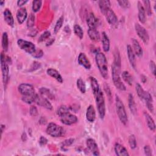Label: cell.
<instances>
[{"label": "cell", "mask_w": 156, "mask_h": 156, "mask_svg": "<svg viewBox=\"0 0 156 156\" xmlns=\"http://www.w3.org/2000/svg\"><path fill=\"white\" fill-rule=\"evenodd\" d=\"M129 144L130 147L132 149H135L136 147V138L133 134H132L129 136Z\"/></svg>", "instance_id": "obj_42"}, {"label": "cell", "mask_w": 156, "mask_h": 156, "mask_svg": "<svg viewBox=\"0 0 156 156\" xmlns=\"http://www.w3.org/2000/svg\"><path fill=\"white\" fill-rule=\"evenodd\" d=\"M104 90L107 95V96L108 97L109 99H110L112 98V92H111V90H110V87H108V85L107 84H105L104 85Z\"/></svg>", "instance_id": "obj_53"}, {"label": "cell", "mask_w": 156, "mask_h": 156, "mask_svg": "<svg viewBox=\"0 0 156 156\" xmlns=\"http://www.w3.org/2000/svg\"><path fill=\"white\" fill-rule=\"evenodd\" d=\"M4 3H5V1H0V5H2Z\"/></svg>", "instance_id": "obj_61"}, {"label": "cell", "mask_w": 156, "mask_h": 156, "mask_svg": "<svg viewBox=\"0 0 156 156\" xmlns=\"http://www.w3.org/2000/svg\"><path fill=\"white\" fill-rule=\"evenodd\" d=\"M43 55V52L41 49H36V51H35V52L32 54V56L35 58H41L42 56Z\"/></svg>", "instance_id": "obj_48"}, {"label": "cell", "mask_w": 156, "mask_h": 156, "mask_svg": "<svg viewBox=\"0 0 156 156\" xmlns=\"http://www.w3.org/2000/svg\"><path fill=\"white\" fill-rule=\"evenodd\" d=\"M76 85H77V87L79 89V90L80 91V93L84 94L86 92V85H85V83L83 81V80L81 78H79L77 80V82H76Z\"/></svg>", "instance_id": "obj_35"}, {"label": "cell", "mask_w": 156, "mask_h": 156, "mask_svg": "<svg viewBox=\"0 0 156 156\" xmlns=\"http://www.w3.org/2000/svg\"><path fill=\"white\" fill-rule=\"evenodd\" d=\"M1 67L2 71V82L4 87H6V85L9 80V64L5 60V55L4 54L3 52H1Z\"/></svg>", "instance_id": "obj_6"}, {"label": "cell", "mask_w": 156, "mask_h": 156, "mask_svg": "<svg viewBox=\"0 0 156 156\" xmlns=\"http://www.w3.org/2000/svg\"><path fill=\"white\" fill-rule=\"evenodd\" d=\"M27 28H32L35 24V16L33 13H30L27 20Z\"/></svg>", "instance_id": "obj_43"}, {"label": "cell", "mask_w": 156, "mask_h": 156, "mask_svg": "<svg viewBox=\"0 0 156 156\" xmlns=\"http://www.w3.org/2000/svg\"><path fill=\"white\" fill-rule=\"evenodd\" d=\"M21 139H22V140H23V141H26V140H27V135H26V133L24 132V133L22 134V135H21Z\"/></svg>", "instance_id": "obj_59"}, {"label": "cell", "mask_w": 156, "mask_h": 156, "mask_svg": "<svg viewBox=\"0 0 156 156\" xmlns=\"http://www.w3.org/2000/svg\"><path fill=\"white\" fill-rule=\"evenodd\" d=\"M153 101H146V107L148 109V110L151 112L152 113H154V105H153Z\"/></svg>", "instance_id": "obj_51"}, {"label": "cell", "mask_w": 156, "mask_h": 156, "mask_svg": "<svg viewBox=\"0 0 156 156\" xmlns=\"http://www.w3.org/2000/svg\"><path fill=\"white\" fill-rule=\"evenodd\" d=\"M113 58H114V60H113V64H115V65L118 66V67L121 68V56H120V54L119 52V50L118 49V48H115L113 52Z\"/></svg>", "instance_id": "obj_31"}, {"label": "cell", "mask_w": 156, "mask_h": 156, "mask_svg": "<svg viewBox=\"0 0 156 156\" xmlns=\"http://www.w3.org/2000/svg\"><path fill=\"white\" fill-rule=\"evenodd\" d=\"M104 15L105 16V18L107 22L111 26H114L118 24V18L115 13L113 12V10L111 8L108 9Z\"/></svg>", "instance_id": "obj_14"}, {"label": "cell", "mask_w": 156, "mask_h": 156, "mask_svg": "<svg viewBox=\"0 0 156 156\" xmlns=\"http://www.w3.org/2000/svg\"><path fill=\"white\" fill-rule=\"evenodd\" d=\"M86 118L90 122H93L96 119V111L92 105H90L87 108Z\"/></svg>", "instance_id": "obj_23"}, {"label": "cell", "mask_w": 156, "mask_h": 156, "mask_svg": "<svg viewBox=\"0 0 156 156\" xmlns=\"http://www.w3.org/2000/svg\"><path fill=\"white\" fill-rule=\"evenodd\" d=\"M143 4H144L143 7H144L146 13L148 16L152 15V11L150 1H148V0H144V1H143Z\"/></svg>", "instance_id": "obj_38"}, {"label": "cell", "mask_w": 156, "mask_h": 156, "mask_svg": "<svg viewBox=\"0 0 156 156\" xmlns=\"http://www.w3.org/2000/svg\"><path fill=\"white\" fill-rule=\"evenodd\" d=\"M18 90L23 96H30L35 94L34 87L29 83H21L18 87Z\"/></svg>", "instance_id": "obj_9"}, {"label": "cell", "mask_w": 156, "mask_h": 156, "mask_svg": "<svg viewBox=\"0 0 156 156\" xmlns=\"http://www.w3.org/2000/svg\"><path fill=\"white\" fill-rule=\"evenodd\" d=\"M101 41L102 44V49L104 52H108L110 50V40L108 35L105 32H102Z\"/></svg>", "instance_id": "obj_24"}, {"label": "cell", "mask_w": 156, "mask_h": 156, "mask_svg": "<svg viewBox=\"0 0 156 156\" xmlns=\"http://www.w3.org/2000/svg\"><path fill=\"white\" fill-rule=\"evenodd\" d=\"M120 70L121 68L118 67V66L115 65V64H112V80L114 83V85L116 88L121 91H126V87L123 83L121 80L120 77Z\"/></svg>", "instance_id": "obj_3"}, {"label": "cell", "mask_w": 156, "mask_h": 156, "mask_svg": "<svg viewBox=\"0 0 156 156\" xmlns=\"http://www.w3.org/2000/svg\"><path fill=\"white\" fill-rule=\"evenodd\" d=\"M141 82H142L143 83H144L147 81V77H146V76H144V75H143V74L141 75Z\"/></svg>", "instance_id": "obj_58"}, {"label": "cell", "mask_w": 156, "mask_h": 156, "mask_svg": "<svg viewBox=\"0 0 156 156\" xmlns=\"http://www.w3.org/2000/svg\"><path fill=\"white\" fill-rule=\"evenodd\" d=\"M51 36V32L48 30H46L45 32H44L39 37L38 40V42L40 43V42H42L44 40H46V39L49 38V37Z\"/></svg>", "instance_id": "obj_44"}, {"label": "cell", "mask_w": 156, "mask_h": 156, "mask_svg": "<svg viewBox=\"0 0 156 156\" xmlns=\"http://www.w3.org/2000/svg\"><path fill=\"white\" fill-rule=\"evenodd\" d=\"M149 68L151 69V73L154 76H155V69H156V66L155 63L153 60H151L149 62Z\"/></svg>", "instance_id": "obj_52"}, {"label": "cell", "mask_w": 156, "mask_h": 156, "mask_svg": "<svg viewBox=\"0 0 156 156\" xmlns=\"http://www.w3.org/2000/svg\"><path fill=\"white\" fill-rule=\"evenodd\" d=\"M95 60L101 75L104 79H107L108 78V71L107 60L105 55L102 52H98L96 54Z\"/></svg>", "instance_id": "obj_1"}, {"label": "cell", "mask_w": 156, "mask_h": 156, "mask_svg": "<svg viewBox=\"0 0 156 156\" xmlns=\"http://www.w3.org/2000/svg\"><path fill=\"white\" fill-rule=\"evenodd\" d=\"M1 43H2V48L4 51L5 52L7 51L8 48H9V38H8L7 33L5 32L2 33Z\"/></svg>", "instance_id": "obj_33"}, {"label": "cell", "mask_w": 156, "mask_h": 156, "mask_svg": "<svg viewBox=\"0 0 156 156\" xmlns=\"http://www.w3.org/2000/svg\"><path fill=\"white\" fill-rule=\"evenodd\" d=\"M54 41H55V39H54V38H51V39H49V41L46 43V46H50V45L52 44L54 42Z\"/></svg>", "instance_id": "obj_56"}, {"label": "cell", "mask_w": 156, "mask_h": 156, "mask_svg": "<svg viewBox=\"0 0 156 156\" xmlns=\"http://www.w3.org/2000/svg\"><path fill=\"white\" fill-rule=\"evenodd\" d=\"M69 111H70L69 107H67L66 105H62L57 108V114L60 117V116L69 112Z\"/></svg>", "instance_id": "obj_37"}, {"label": "cell", "mask_w": 156, "mask_h": 156, "mask_svg": "<svg viewBox=\"0 0 156 156\" xmlns=\"http://www.w3.org/2000/svg\"><path fill=\"white\" fill-rule=\"evenodd\" d=\"M63 22H64V17H63V16H61L57 20V21L55 24V26L54 27V33L55 34H56L60 30V29H61V27L63 26Z\"/></svg>", "instance_id": "obj_36"}, {"label": "cell", "mask_w": 156, "mask_h": 156, "mask_svg": "<svg viewBox=\"0 0 156 156\" xmlns=\"http://www.w3.org/2000/svg\"><path fill=\"white\" fill-rule=\"evenodd\" d=\"M46 132L48 135L55 138L61 137L65 133V130L63 127L52 122H49L48 124Z\"/></svg>", "instance_id": "obj_4"}, {"label": "cell", "mask_w": 156, "mask_h": 156, "mask_svg": "<svg viewBox=\"0 0 156 156\" xmlns=\"http://www.w3.org/2000/svg\"><path fill=\"white\" fill-rule=\"evenodd\" d=\"M29 113H30V115L32 116H36L38 115V110H37V108L34 106V105H32L30 107V110H29Z\"/></svg>", "instance_id": "obj_47"}, {"label": "cell", "mask_w": 156, "mask_h": 156, "mask_svg": "<svg viewBox=\"0 0 156 156\" xmlns=\"http://www.w3.org/2000/svg\"><path fill=\"white\" fill-rule=\"evenodd\" d=\"M132 49L135 55H137L139 57H142L143 54V51L138 40H136L135 38H132Z\"/></svg>", "instance_id": "obj_18"}, {"label": "cell", "mask_w": 156, "mask_h": 156, "mask_svg": "<svg viewBox=\"0 0 156 156\" xmlns=\"http://www.w3.org/2000/svg\"><path fill=\"white\" fill-rule=\"evenodd\" d=\"M86 144L89 149V151L94 155L96 156L99 155L100 152H99V149L98 147V146L95 141V140L93 138H88L86 141Z\"/></svg>", "instance_id": "obj_12"}, {"label": "cell", "mask_w": 156, "mask_h": 156, "mask_svg": "<svg viewBox=\"0 0 156 156\" xmlns=\"http://www.w3.org/2000/svg\"><path fill=\"white\" fill-rule=\"evenodd\" d=\"M144 154L147 156H152V149L150 147L149 145H145L144 147Z\"/></svg>", "instance_id": "obj_50"}, {"label": "cell", "mask_w": 156, "mask_h": 156, "mask_svg": "<svg viewBox=\"0 0 156 156\" xmlns=\"http://www.w3.org/2000/svg\"><path fill=\"white\" fill-rule=\"evenodd\" d=\"M87 32L91 40L94 41H98L100 40L101 35L96 29H88Z\"/></svg>", "instance_id": "obj_28"}, {"label": "cell", "mask_w": 156, "mask_h": 156, "mask_svg": "<svg viewBox=\"0 0 156 156\" xmlns=\"http://www.w3.org/2000/svg\"><path fill=\"white\" fill-rule=\"evenodd\" d=\"M128 105L131 113L135 115L136 113L137 110H136V104H135L133 96L131 93L129 94L128 95Z\"/></svg>", "instance_id": "obj_29"}, {"label": "cell", "mask_w": 156, "mask_h": 156, "mask_svg": "<svg viewBox=\"0 0 156 156\" xmlns=\"http://www.w3.org/2000/svg\"><path fill=\"white\" fill-rule=\"evenodd\" d=\"M89 79H90V85H91V89H92L93 94L95 96L98 94L99 91L100 90L98 81L95 77H94L93 76H90L89 77Z\"/></svg>", "instance_id": "obj_25"}, {"label": "cell", "mask_w": 156, "mask_h": 156, "mask_svg": "<svg viewBox=\"0 0 156 156\" xmlns=\"http://www.w3.org/2000/svg\"><path fill=\"white\" fill-rule=\"evenodd\" d=\"M135 29L140 38L145 44H147L149 41V36L146 29L138 23L135 24Z\"/></svg>", "instance_id": "obj_8"}, {"label": "cell", "mask_w": 156, "mask_h": 156, "mask_svg": "<svg viewBox=\"0 0 156 156\" xmlns=\"http://www.w3.org/2000/svg\"><path fill=\"white\" fill-rule=\"evenodd\" d=\"M127 54L129 61L130 62V65L133 67V69H136V58L135 55L133 52V51L132 49V48L130 45L128 44L127 46Z\"/></svg>", "instance_id": "obj_16"}, {"label": "cell", "mask_w": 156, "mask_h": 156, "mask_svg": "<svg viewBox=\"0 0 156 156\" xmlns=\"http://www.w3.org/2000/svg\"><path fill=\"white\" fill-rule=\"evenodd\" d=\"M37 30H35V29H33V30H32L30 31V32L29 33V36H31V37L35 36V35H36V34H37Z\"/></svg>", "instance_id": "obj_57"}, {"label": "cell", "mask_w": 156, "mask_h": 156, "mask_svg": "<svg viewBox=\"0 0 156 156\" xmlns=\"http://www.w3.org/2000/svg\"><path fill=\"white\" fill-rule=\"evenodd\" d=\"M27 16V10L25 7L20 8L16 12V19L20 24L24 23Z\"/></svg>", "instance_id": "obj_17"}, {"label": "cell", "mask_w": 156, "mask_h": 156, "mask_svg": "<svg viewBox=\"0 0 156 156\" xmlns=\"http://www.w3.org/2000/svg\"><path fill=\"white\" fill-rule=\"evenodd\" d=\"M78 63L79 65L84 67L87 69H90L91 68V63L88 58H87V55L83 52H80L77 58Z\"/></svg>", "instance_id": "obj_15"}, {"label": "cell", "mask_w": 156, "mask_h": 156, "mask_svg": "<svg viewBox=\"0 0 156 156\" xmlns=\"http://www.w3.org/2000/svg\"><path fill=\"white\" fill-rule=\"evenodd\" d=\"M37 94L35 93V94H34L33 95H30V96H23L21 98V99L24 102H25L27 104H30L35 101Z\"/></svg>", "instance_id": "obj_40"}, {"label": "cell", "mask_w": 156, "mask_h": 156, "mask_svg": "<svg viewBox=\"0 0 156 156\" xmlns=\"http://www.w3.org/2000/svg\"><path fill=\"white\" fill-rule=\"evenodd\" d=\"M46 73L51 77H53L54 79H55L57 82H58L59 83H62L63 82L62 76H61V74H60V73L56 70L54 68H48L46 70Z\"/></svg>", "instance_id": "obj_21"}, {"label": "cell", "mask_w": 156, "mask_h": 156, "mask_svg": "<svg viewBox=\"0 0 156 156\" xmlns=\"http://www.w3.org/2000/svg\"><path fill=\"white\" fill-rule=\"evenodd\" d=\"M138 17L140 22L142 24H144L146 23V12L143 7V5L142 4L141 1H138Z\"/></svg>", "instance_id": "obj_20"}, {"label": "cell", "mask_w": 156, "mask_h": 156, "mask_svg": "<svg viewBox=\"0 0 156 156\" xmlns=\"http://www.w3.org/2000/svg\"><path fill=\"white\" fill-rule=\"evenodd\" d=\"M122 78L129 85L132 86L133 84V78L131 74L127 71H124L122 73Z\"/></svg>", "instance_id": "obj_32"}, {"label": "cell", "mask_w": 156, "mask_h": 156, "mask_svg": "<svg viewBox=\"0 0 156 156\" xmlns=\"http://www.w3.org/2000/svg\"><path fill=\"white\" fill-rule=\"evenodd\" d=\"M60 120L63 124L65 125H72L78 121L77 117L70 112L60 116Z\"/></svg>", "instance_id": "obj_10"}, {"label": "cell", "mask_w": 156, "mask_h": 156, "mask_svg": "<svg viewBox=\"0 0 156 156\" xmlns=\"http://www.w3.org/2000/svg\"><path fill=\"white\" fill-rule=\"evenodd\" d=\"M144 116L148 128L151 131L154 132L155 130V122H154L153 118L151 116V115L149 114H148L146 112L144 113Z\"/></svg>", "instance_id": "obj_27"}, {"label": "cell", "mask_w": 156, "mask_h": 156, "mask_svg": "<svg viewBox=\"0 0 156 156\" xmlns=\"http://www.w3.org/2000/svg\"><path fill=\"white\" fill-rule=\"evenodd\" d=\"M42 1L40 0H34L32 1V9L33 12H37L39 11L41 7Z\"/></svg>", "instance_id": "obj_41"}, {"label": "cell", "mask_w": 156, "mask_h": 156, "mask_svg": "<svg viewBox=\"0 0 156 156\" xmlns=\"http://www.w3.org/2000/svg\"><path fill=\"white\" fill-rule=\"evenodd\" d=\"M4 19L7 24L10 27L14 25V19L11 11L9 9H5L3 12Z\"/></svg>", "instance_id": "obj_19"}, {"label": "cell", "mask_w": 156, "mask_h": 156, "mask_svg": "<svg viewBox=\"0 0 156 156\" xmlns=\"http://www.w3.org/2000/svg\"><path fill=\"white\" fill-rule=\"evenodd\" d=\"M5 126L4 124H1V135L2 134L4 130H5Z\"/></svg>", "instance_id": "obj_60"}, {"label": "cell", "mask_w": 156, "mask_h": 156, "mask_svg": "<svg viewBox=\"0 0 156 156\" xmlns=\"http://www.w3.org/2000/svg\"><path fill=\"white\" fill-rule=\"evenodd\" d=\"M86 21L89 29H96L98 26V19L91 12L86 15Z\"/></svg>", "instance_id": "obj_13"}, {"label": "cell", "mask_w": 156, "mask_h": 156, "mask_svg": "<svg viewBox=\"0 0 156 156\" xmlns=\"http://www.w3.org/2000/svg\"><path fill=\"white\" fill-rule=\"evenodd\" d=\"M41 66V64L40 63L37 62V61H35L32 63L31 66H30V71H35L37 69H38Z\"/></svg>", "instance_id": "obj_49"}, {"label": "cell", "mask_w": 156, "mask_h": 156, "mask_svg": "<svg viewBox=\"0 0 156 156\" xmlns=\"http://www.w3.org/2000/svg\"><path fill=\"white\" fill-rule=\"evenodd\" d=\"M74 139H73V138H69V139L65 140V141H63L62 143V144H61L62 149H65V147L71 146L74 143Z\"/></svg>", "instance_id": "obj_45"}, {"label": "cell", "mask_w": 156, "mask_h": 156, "mask_svg": "<svg viewBox=\"0 0 156 156\" xmlns=\"http://www.w3.org/2000/svg\"><path fill=\"white\" fill-rule=\"evenodd\" d=\"M38 105L43 107L48 110H52V105L51 103L49 101L48 99L40 95V94H37L35 101H34Z\"/></svg>", "instance_id": "obj_11"}, {"label": "cell", "mask_w": 156, "mask_h": 156, "mask_svg": "<svg viewBox=\"0 0 156 156\" xmlns=\"http://www.w3.org/2000/svg\"><path fill=\"white\" fill-rule=\"evenodd\" d=\"M119 6L124 9H128L130 7V3L129 1H118Z\"/></svg>", "instance_id": "obj_46"}, {"label": "cell", "mask_w": 156, "mask_h": 156, "mask_svg": "<svg viewBox=\"0 0 156 156\" xmlns=\"http://www.w3.org/2000/svg\"><path fill=\"white\" fill-rule=\"evenodd\" d=\"M135 89H136V93L138 96V97L141 99H144V98L146 94V91H144L143 88V87H141V85L139 83H136L135 85Z\"/></svg>", "instance_id": "obj_34"}, {"label": "cell", "mask_w": 156, "mask_h": 156, "mask_svg": "<svg viewBox=\"0 0 156 156\" xmlns=\"http://www.w3.org/2000/svg\"><path fill=\"white\" fill-rule=\"evenodd\" d=\"M28 1H24V0H18L17 1V5L19 7H21L23 5H24L26 3H27Z\"/></svg>", "instance_id": "obj_55"}, {"label": "cell", "mask_w": 156, "mask_h": 156, "mask_svg": "<svg viewBox=\"0 0 156 156\" xmlns=\"http://www.w3.org/2000/svg\"><path fill=\"white\" fill-rule=\"evenodd\" d=\"M39 93L40 95L46 98L47 99H54V96L51 93L49 89L47 88L46 87H41L39 89Z\"/></svg>", "instance_id": "obj_30"}, {"label": "cell", "mask_w": 156, "mask_h": 156, "mask_svg": "<svg viewBox=\"0 0 156 156\" xmlns=\"http://www.w3.org/2000/svg\"><path fill=\"white\" fill-rule=\"evenodd\" d=\"M74 32L75 35L78 37L80 40L83 37V32L82 27L79 24H75L74 26Z\"/></svg>", "instance_id": "obj_39"}, {"label": "cell", "mask_w": 156, "mask_h": 156, "mask_svg": "<svg viewBox=\"0 0 156 156\" xmlns=\"http://www.w3.org/2000/svg\"><path fill=\"white\" fill-rule=\"evenodd\" d=\"M115 152L118 156H129V154L127 149L119 143H116L114 147Z\"/></svg>", "instance_id": "obj_22"}, {"label": "cell", "mask_w": 156, "mask_h": 156, "mask_svg": "<svg viewBox=\"0 0 156 156\" xmlns=\"http://www.w3.org/2000/svg\"><path fill=\"white\" fill-rule=\"evenodd\" d=\"M115 107L116 113L120 121L124 125H126L128 122V117L125 109V107L122 101L116 94L115 97Z\"/></svg>", "instance_id": "obj_2"}, {"label": "cell", "mask_w": 156, "mask_h": 156, "mask_svg": "<svg viewBox=\"0 0 156 156\" xmlns=\"http://www.w3.org/2000/svg\"><path fill=\"white\" fill-rule=\"evenodd\" d=\"M95 99L99 116L101 119H103L105 115V104L104 93L101 90L95 96Z\"/></svg>", "instance_id": "obj_5"}, {"label": "cell", "mask_w": 156, "mask_h": 156, "mask_svg": "<svg viewBox=\"0 0 156 156\" xmlns=\"http://www.w3.org/2000/svg\"><path fill=\"white\" fill-rule=\"evenodd\" d=\"M17 44L21 49L32 55L35 52V51L37 49L35 45L33 43L27 40H24L21 38L18 40Z\"/></svg>", "instance_id": "obj_7"}, {"label": "cell", "mask_w": 156, "mask_h": 156, "mask_svg": "<svg viewBox=\"0 0 156 156\" xmlns=\"http://www.w3.org/2000/svg\"><path fill=\"white\" fill-rule=\"evenodd\" d=\"M99 4V7L101 10V13L104 15L105 12L110 9L111 7V4L109 1L107 0H101L98 1Z\"/></svg>", "instance_id": "obj_26"}, {"label": "cell", "mask_w": 156, "mask_h": 156, "mask_svg": "<svg viewBox=\"0 0 156 156\" xmlns=\"http://www.w3.org/2000/svg\"><path fill=\"white\" fill-rule=\"evenodd\" d=\"M48 143V140L46 138H45L43 136H41L39 139V144L41 146H44Z\"/></svg>", "instance_id": "obj_54"}]
</instances>
